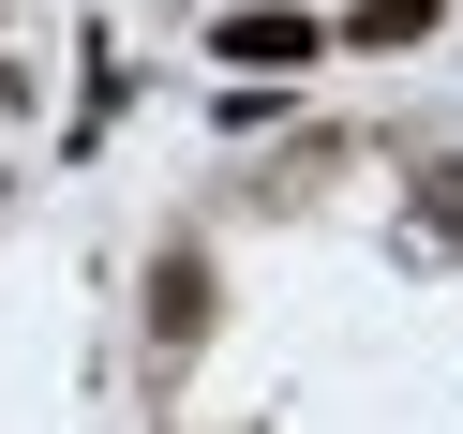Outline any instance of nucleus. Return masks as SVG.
Here are the masks:
<instances>
[{
    "label": "nucleus",
    "mask_w": 463,
    "mask_h": 434,
    "mask_svg": "<svg viewBox=\"0 0 463 434\" xmlns=\"http://www.w3.org/2000/svg\"><path fill=\"white\" fill-rule=\"evenodd\" d=\"M210 45H224V61H240V75H299L314 45H329V31H314V15H284V0H254V15H224Z\"/></svg>",
    "instance_id": "obj_1"
},
{
    "label": "nucleus",
    "mask_w": 463,
    "mask_h": 434,
    "mask_svg": "<svg viewBox=\"0 0 463 434\" xmlns=\"http://www.w3.org/2000/svg\"><path fill=\"white\" fill-rule=\"evenodd\" d=\"M433 15H449V0H359V15H344V31H329V45H419V31H433Z\"/></svg>",
    "instance_id": "obj_2"
},
{
    "label": "nucleus",
    "mask_w": 463,
    "mask_h": 434,
    "mask_svg": "<svg viewBox=\"0 0 463 434\" xmlns=\"http://www.w3.org/2000/svg\"><path fill=\"white\" fill-rule=\"evenodd\" d=\"M150 330H165V344H194V330H210V270H194V255L150 285Z\"/></svg>",
    "instance_id": "obj_3"
}]
</instances>
